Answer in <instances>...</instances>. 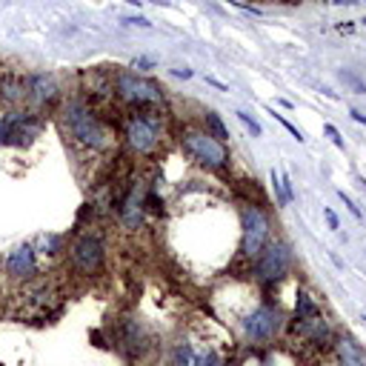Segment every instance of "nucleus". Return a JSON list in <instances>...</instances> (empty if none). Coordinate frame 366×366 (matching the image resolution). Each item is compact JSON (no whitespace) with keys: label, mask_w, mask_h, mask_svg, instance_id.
<instances>
[{"label":"nucleus","mask_w":366,"mask_h":366,"mask_svg":"<svg viewBox=\"0 0 366 366\" xmlns=\"http://www.w3.org/2000/svg\"><path fill=\"white\" fill-rule=\"evenodd\" d=\"M66 124H69L72 138H78L83 146H92V149H101V146H103L106 132H103V126H101V120L95 117V112H92L86 103L72 101V103L66 106Z\"/></svg>","instance_id":"nucleus-1"},{"label":"nucleus","mask_w":366,"mask_h":366,"mask_svg":"<svg viewBox=\"0 0 366 366\" xmlns=\"http://www.w3.org/2000/svg\"><path fill=\"white\" fill-rule=\"evenodd\" d=\"M41 117L32 112H9L0 115V146H26L41 132Z\"/></svg>","instance_id":"nucleus-2"},{"label":"nucleus","mask_w":366,"mask_h":366,"mask_svg":"<svg viewBox=\"0 0 366 366\" xmlns=\"http://www.w3.org/2000/svg\"><path fill=\"white\" fill-rule=\"evenodd\" d=\"M183 146H186V152L203 166L209 169H224L229 155H226V149L218 138H212L209 132H186L183 135Z\"/></svg>","instance_id":"nucleus-3"},{"label":"nucleus","mask_w":366,"mask_h":366,"mask_svg":"<svg viewBox=\"0 0 366 366\" xmlns=\"http://www.w3.org/2000/svg\"><path fill=\"white\" fill-rule=\"evenodd\" d=\"M117 95L124 98L126 103L135 106H149V103H161L163 101V89L158 83H152L146 78H138L132 72L117 75Z\"/></svg>","instance_id":"nucleus-4"},{"label":"nucleus","mask_w":366,"mask_h":366,"mask_svg":"<svg viewBox=\"0 0 366 366\" xmlns=\"http://www.w3.org/2000/svg\"><path fill=\"white\" fill-rule=\"evenodd\" d=\"M240 218H243V255L258 258L269 240V221L258 206H243Z\"/></svg>","instance_id":"nucleus-5"},{"label":"nucleus","mask_w":366,"mask_h":366,"mask_svg":"<svg viewBox=\"0 0 366 366\" xmlns=\"http://www.w3.org/2000/svg\"><path fill=\"white\" fill-rule=\"evenodd\" d=\"M289 266H292V252H289L286 243H269V247H263L261 255H258L255 272H258L261 281L269 284V281H281L289 272Z\"/></svg>","instance_id":"nucleus-6"},{"label":"nucleus","mask_w":366,"mask_h":366,"mask_svg":"<svg viewBox=\"0 0 366 366\" xmlns=\"http://www.w3.org/2000/svg\"><path fill=\"white\" fill-rule=\"evenodd\" d=\"M72 263L83 274H95L103 266V243L95 235H83L72 247Z\"/></svg>","instance_id":"nucleus-7"},{"label":"nucleus","mask_w":366,"mask_h":366,"mask_svg":"<svg viewBox=\"0 0 366 366\" xmlns=\"http://www.w3.org/2000/svg\"><path fill=\"white\" fill-rule=\"evenodd\" d=\"M281 323H284V318H281L278 309L261 307V309H255L247 321H243V329H247V335L252 341H269V338H274V335L281 332Z\"/></svg>","instance_id":"nucleus-8"},{"label":"nucleus","mask_w":366,"mask_h":366,"mask_svg":"<svg viewBox=\"0 0 366 366\" xmlns=\"http://www.w3.org/2000/svg\"><path fill=\"white\" fill-rule=\"evenodd\" d=\"M38 272V258H35V247L32 243H23V247L12 249L6 255V274L15 281H29Z\"/></svg>","instance_id":"nucleus-9"},{"label":"nucleus","mask_w":366,"mask_h":366,"mask_svg":"<svg viewBox=\"0 0 366 366\" xmlns=\"http://www.w3.org/2000/svg\"><path fill=\"white\" fill-rule=\"evenodd\" d=\"M126 140L135 152L149 155V152L158 146V129H155V124H149L146 117H132L126 124Z\"/></svg>","instance_id":"nucleus-10"},{"label":"nucleus","mask_w":366,"mask_h":366,"mask_svg":"<svg viewBox=\"0 0 366 366\" xmlns=\"http://www.w3.org/2000/svg\"><path fill=\"white\" fill-rule=\"evenodd\" d=\"M26 89H29V101H35L38 106L52 103L57 98V83L52 75H26Z\"/></svg>","instance_id":"nucleus-11"},{"label":"nucleus","mask_w":366,"mask_h":366,"mask_svg":"<svg viewBox=\"0 0 366 366\" xmlns=\"http://www.w3.org/2000/svg\"><path fill=\"white\" fill-rule=\"evenodd\" d=\"M215 363H218L215 352L198 355L192 344H177V349H175V366H215Z\"/></svg>","instance_id":"nucleus-12"},{"label":"nucleus","mask_w":366,"mask_h":366,"mask_svg":"<svg viewBox=\"0 0 366 366\" xmlns=\"http://www.w3.org/2000/svg\"><path fill=\"white\" fill-rule=\"evenodd\" d=\"M120 221H124L129 229H138L143 221V198H138V192H129V198L120 206Z\"/></svg>","instance_id":"nucleus-13"},{"label":"nucleus","mask_w":366,"mask_h":366,"mask_svg":"<svg viewBox=\"0 0 366 366\" xmlns=\"http://www.w3.org/2000/svg\"><path fill=\"white\" fill-rule=\"evenodd\" d=\"M338 358H341V366H366V355L352 338L338 341Z\"/></svg>","instance_id":"nucleus-14"},{"label":"nucleus","mask_w":366,"mask_h":366,"mask_svg":"<svg viewBox=\"0 0 366 366\" xmlns=\"http://www.w3.org/2000/svg\"><path fill=\"white\" fill-rule=\"evenodd\" d=\"M300 332L307 335V338H312L315 344H321V341L329 338V329H326V323H323L321 315H315V318H300Z\"/></svg>","instance_id":"nucleus-15"},{"label":"nucleus","mask_w":366,"mask_h":366,"mask_svg":"<svg viewBox=\"0 0 366 366\" xmlns=\"http://www.w3.org/2000/svg\"><path fill=\"white\" fill-rule=\"evenodd\" d=\"M295 312H298V321L300 318H315V315H321V309H318V303L307 295V292H298V303H295Z\"/></svg>","instance_id":"nucleus-16"},{"label":"nucleus","mask_w":366,"mask_h":366,"mask_svg":"<svg viewBox=\"0 0 366 366\" xmlns=\"http://www.w3.org/2000/svg\"><path fill=\"white\" fill-rule=\"evenodd\" d=\"M206 124H209V129H212V138H218L221 143L229 138V132H226V126H224V120H221L215 112H206Z\"/></svg>","instance_id":"nucleus-17"},{"label":"nucleus","mask_w":366,"mask_h":366,"mask_svg":"<svg viewBox=\"0 0 366 366\" xmlns=\"http://www.w3.org/2000/svg\"><path fill=\"white\" fill-rule=\"evenodd\" d=\"M338 78H341V80H344V83H346V86L355 92V95H366V83H363V80L355 75V72H349V69H341V72H338Z\"/></svg>","instance_id":"nucleus-18"},{"label":"nucleus","mask_w":366,"mask_h":366,"mask_svg":"<svg viewBox=\"0 0 366 366\" xmlns=\"http://www.w3.org/2000/svg\"><path fill=\"white\" fill-rule=\"evenodd\" d=\"M272 117H274V120H281V126H284V129H286V132H289V135H292V138H295L298 143H303V140H307V138H303V132H300L298 126H292V124H289V120H286L284 115H278V112L272 109Z\"/></svg>","instance_id":"nucleus-19"},{"label":"nucleus","mask_w":366,"mask_h":366,"mask_svg":"<svg viewBox=\"0 0 366 366\" xmlns=\"http://www.w3.org/2000/svg\"><path fill=\"white\" fill-rule=\"evenodd\" d=\"M237 120H240V124H243V126H247V129H249V132H252L255 138H261V135H263V129H261V124H258V120H255V117H249L247 112H237Z\"/></svg>","instance_id":"nucleus-20"},{"label":"nucleus","mask_w":366,"mask_h":366,"mask_svg":"<svg viewBox=\"0 0 366 366\" xmlns=\"http://www.w3.org/2000/svg\"><path fill=\"white\" fill-rule=\"evenodd\" d=\"M326 135L332 138V143H335V146H338V149H344V146H346V143H344V138H341V132H338V129H335L332 124H326Z\"/></svg>","instance_id":"nucleus-21"},{"label":"nucleus","mask_w":366,"mask_h":366,"mask_svg":"<svg viewBox=\"0 0 366 366\" xmlns=\"http://www.w3.org/2000/svg\"><path fill=\"white\" fill-rule=\"evenodd\" d=\"M124 23H126V26H140V29H149V26H152V23H149L146 17H140V15H135V17H124Z\"/></svg>","instance_id":"nucleus-22"},{"label":"nucleus","mask_w":366,"mask_h":366,"mask_svg":"<svg viewBox=\"0 0 366 366\" xmlns=\"http://www.w3.org/2000/svg\"><path fill=\"white\" fill-rule=\"evenodd\" d=\"M338 195H341V200H344V206H346V209H349V212H352V215H355V218H358V221H360V209H358V206H355V203H352V198H346V195H344V192H338Z\"/></svg>","instance_id":"nucleus-23"},{"label":"nucleus","mask_w":366,"mask_h":366,"mask_svg":"<svg viewBox=\"0 0 366 366\" xmlns=\"http://www.w3.org/2000/svg\"><path fill=\"white\" fill-rule=\"evenodd\" d=\"M132 66H135V69H152V66H155V60H149V57H135Z\"/></svg>","instance_id":"nucleus-24"},{"label":"nucleus","mask_w":366,"mask_h":366,"mask_svg":"<svg viewBox=\"0 0 366 366\" xmlns=\"http://www.w3.org/2000/svg\"><path fill=\"white\" fill-rule=\"evenodd\" d=\"M323 215H326L329 229H338V218H335V212H332V209H323Z\"/></svg>","instance_id":"nucleus-25"},{"label":"nucleus","mask_w":366,"mask_h":366,"mask_svg":"<svg viewBox=\"0 0 366 366\" xmlns=\"http://www.w3.org/2000/svg\"><path fill=\"white\" fill-rule=\"evenodd\" d=\"M206 83H212V86H218L221 92H229V86H226V83H221L218 78H206Z\"/></svg>","instance_id":"nucleus-26"},{"label":"nucleus","mask_w":366,"mask_h":366,"mask_svg":"<svg viewBox=\"0 0 366 366\" xmlns=\"http://www.w3.org/2000/svg\"><path fill=\"white\" fill-rule=\"evenodd\" d=\"M175 78H192V69H172Z\"/></svg>","instance_id":"nucleus-27"},{"label":"nucleus","mask_w":366,"mask_h":366,"mask_svg":"<svg viewBox=\"0 0 366 366\" xmlns=\"http://www.w3.org/2000/svg\"><path fill=\"white\" fill-rule=\"evenodd\" d=\"M352 117H355V120H358V124H363V126H366V115H360V112H358V109H352Z\"/></svg>","instance_id":"nucleus-28"},{"label":"nucleus","mask_w":366,"mask_h":366,"mask_svg":"<svg viewBox=\"0 0 366 366\" xmlns=\"http://www.w3.org/2000/svg\"><path fill=\"white\" fill-rule=\"evenodd\" d=\"M332 3H335V6H352L355 0H332Z\"/></svg>","instance_id":"nucleus-29"},{"label":"nucleus","mask_w":366,"mask_h":366,"mask_svg":"<svg viewBox=\"0 0 366 366\" xmlns=\"http://www.w3.org/2000/svg\"><path fill=\"white\" fill-rule=\"evenodd\" d=\"M124 3H129V6H140L143 0H124Z\"/></svg>","instance_id":"nucleus-30"},{"label":"nucleus","mask_w":366,"mask_h":366,"mask_svg":"<svg viewBox=\"0 0 366 366\" xmlns=\"http://www.w3.org/2000/svg\"><path fill=\"white\" fill-rule=\"evenodd\" d=\"M284 3H300V0H284Z\"/></svg>","instance_id":"nucleus-31"},{"label":"nucleus","mask_w":366,"mask_h":366,"mask_svg":"<svg viewBox=\"0 0 366 366\" xmlns=\"http://www.w3.org/2000/svg\"><path fill=\"white\" fill-rule=\"evenodd\" d=\"M363 23H366V20H363Z\"/></svg>","instance_id":"nucleus-32"},{"label":"nucleus","mask_w":366,"mask_h":366,"mask_svg":"<svg viewBox=\"0 0 366 366\" xmlns=\"http://www.w3.org/2000/svg\"><path fill=\"white\" fill-rule=\"evenodd\" d=\"M363 321H366V318H363Z\"/></svg>","instance_id":"nucleus-33"}]
</instances>
